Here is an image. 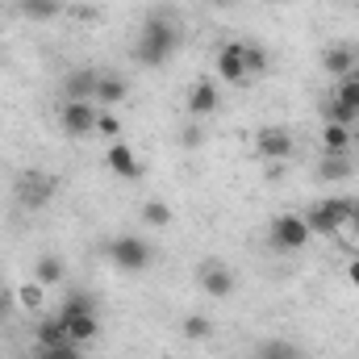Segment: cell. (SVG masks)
<instances>
[{
  "label": "cell",
  "mask_w": 359,
  "mask_h": 359,
  "mask_svg": "<svg viewBox=\"0 0 359 359\" xmlns=\"http://www.w3.org/2000/svg\"><path fill=\"white\" fill-rule=\"evenodd\" d=\"M334 100H343L347 109H355V113H359V72H351V76H343V80H339Z\"/></svg>",
  "instance_id": "27"
},
{
  "label": "cell",
  "mask_w": 359,
  "mask_h": 359,
  "mask_svg": "<svg viewBox=\"0 0 359 359\" xmlns=\"http://www.w3.org/2000/svg\"><path fill=\"white\" fill-rule=\"evenodd\" d=\"M213 67H217V80H222V84H234V88L251 84V76H247V59H243V42H222Z\"/></svg>",
  "instance_id": "9"
},
{
  "label": "cell",
  "mask_w": 359,
  "mask_h": 359,
  "mask_svg": "<svg viewBox=\"0 0 359 359\" xmlns=\"http://www.w3.org/2000/svg\"><path fill=\"white\" fill-rule=\"evenodd\" d=\"M17 13L25 21H55L63 13V0H17Z\"/></svg>",
  "instance_id": "18"
},
{
  "label": "cell",
  "mask_w": 359,
  "mask_h": 359,
  "mask_svg": "<svg viewBox=\"0 0 359 359\" xmlns=\"http://www.w3.org/2000/svg\"><path fill=\"white\" fill-rule=\"evenodd\" d=\"M142 222H147V226H155V230L172 226V205H168V201H159V196L142 201Z\"/></svg>",
  "instance_id": "21"
},
{
  "label": "cell",
  "mask_w": 359,
  "mask_h": 359,
  "mask_svg": "<svg viewBox=\"0 0 359 359\" xmlns=\"http://www.w3.org/2000/svg\"><path fill=\"white\" fill-rule=\"evenodd\" d=\"M243 59H247V76H251V80H259L271 67V55H268L264 42H243Z\"/></svg>",
  "instance_id": "20"
},
{
  "label": "cell",
  "mask_w": 359,
  "mask_h": 359,
  "mask_svg": "<svg viewBox=\"0 0 359 359\" xmlns=\"http://www.w3.org/2000/svg\"><path fill=\"white\" fill-rule=\"evenodd\" d=\"M96 84H100L96 67H76L63 76V100H92L96 104Z\"/></svg>",
  "instance_id": "13"
},
{
  "label": "cell",
  "mask_w": 359,
  "mask_h": 359,
  "mask_svg": "<svg viewBox=\"0 0 359 359\" xmlns=\"http://www.w3.org/2000/svg\"><path fill=\"white\" fill-rule=\"evenodd\" d=\"M355 209H359L355 196H326V201H318L313 209H305V226H309V234L334 238L339 230H347V222H351Z\"/></svg>",
  "instance_id": "2"
},
{
  "label": "cell",
  "mask_w": 359,
  "mask_h": 359,
  "mask_svg": "<svg viewBox=\"0 0 359 359\" xmlns=\"http://www.w3.org/2000/svg\"><path fill=\"white\" fill-rule=\"evenodd\" d=\"M109 259H113V268L117 271H147L155 264V251H151V243L147 238H138V234H117L113 243H109Z\"/></svg>",
  "instance_id": "5"
},
{
  "label": "cell",
  "mask_w": 359,
  "mask_h": 359,
  "mask_svg": "<svg viewBox=\"0 0 359 359\" xmlns=\"http://www.w3.org/2000/svg\"><path fill=\"white\" fill-rule=\"evenodd\" d=\"M38 359H84L80 343H59V347H38Z\"/></svg>",
  "instance_id": "29"
},
{
  "label": "cell",
  "mask_w": 359,
  "mask_h": 359,
  "mask_svg": "<svg viewBox=\"0 0 359 359\" xmlns=\"http://www.w3.org/2000/svg\"><path fill=\"white\" fill-rule=\"evenodd\" d=\"M180 334H184V339H209V334H213V318H205V313H188V318L180 322Z\"/></svg>",
  "instance_id": "25"
},
{
  "label": "cell",
  "mask_w": 359,
  "mask_h": 359,
  "mask_svg": "<svg viewBox=\"0 0 359 359\" xmlns=\"http://www.w3.org/2000/svg\"><path fill=\"white\" fill-rule=\"evenodd\" d=\"M322 72H326L330 80H343V76L359 72V46L355 42H330V46L322 50Z\"/></svg>",
  "instance_id": "10"
},
{
  "label": "cell",
  "mask_w": 359,
  "mask_h": 359,
  "mask_svg": "<svg viewBox=\"0 0 359 359\" xmlns=\"http://www.w3.org/2000/svg\"><path fill=\"white\" fill-rule=\"evenodd\" d=\"M34 280L46 284V288H50V284H63V280H67V264H63L55 251H46V255H38V264H34Z\"/></svg>",
  "instance_id": "16"
},
{
  "label": "cell",
  "mask_w": 359,
  "mask_h": 359,
  "mask_svg": "<svg viewBox=\"0 0 359 359\" xmlns=\"http://www.w3.org/2000/svg\"><path fill=\"white\" fill-rule=\"evenodd\" d=\"M201 142H205V121L188 117V121L180 126V147H184V151H196Z\"/></svg>",
  "instance_id": "28"
},
{
  "label": "cell",
  "mask_w": 359,
  "mask_h": 359,
  "mask_svg": "<svg viewBox=\"0 0 359 359\" xmlns=\"http://www.w3.org/2000/svg\"><path fill=\"white\" fill-rule=\"evenodd\" d=\"M196 280H201V292L213 297V301H226L234 292V271L226 268L222 259H205L201 271H196Z\"/></svg>",
  "instance_id": "11"
},
{
  "label": "cell",
  "mask_w": 359,
  "mask_h": 359,
  "mask_svg": "<svg viewBox=\"0 0 359 359\" xmlns=\"http://www.w3.org/2000/svg\"><path fill=\"white\" fill-rule=\"evenodd\" d=\"M55 192H59V180L50 176V172H21V176L13 180V201L21 209H29V213L46 209L55 201Z\"/></svg>",
  "instance_id": "4"
},
{
  "label": "cell",
  "mask_w": 359,
  "mask_h": 359,
  "mask_svg": "<svg viewBox=\"0 0 359 359\" xmlns=\"http://www.w3.org/2000/svg\"><path fill=\"white\" fill-rule=\"evenodd\" d=\"M17 301H21L29 313H42V305H46V284H38V280H25V284L17 288Z\"/></svg>",
  "instance_id": "22"
},
{
  "label": "cell",
  "mask_w": 359,
  "mask_h": 359,
  "mask_svg": "<svg viewBox=\"0 0 359 359\" xmlns=\"http://www.w3.org/2000/svg\"><path fill=\"white\" fill-rule=\"evenodd\" d=\"M34 339H38V347L72 343V339H67V326H63V318H59V313H55V318H42V322H38V330H34Z\"/></svg>",
  "instance_id": "19"
},
{
  "label": "cell",
  "mask_w": 359,
  "mask_h": 359,
  "mask_svg": "<svg viewBox=\"0 0 359 359\" xmlns=\"http://www.w3.org/2000/svg\"><path fill=\"white\" fill-rule=\"evenodd\" d=\"M180 42H184V29H180L176 21L168 17V13H151L147 21H142V29H138V42H134V59L142 63V67H163L172 55L180 50Z\"/></svg>",
  "instance_id": "1"
},
{
  "label": "cell",
  "mask_w": 359,
  "mask_h": 359,
  "mask_svg": "<svg viewBox=\"0 0 359 359\" xmlns=\"http://www.w3.org/2000/svg\"><path fill=\"white\" fill-rule=\"evenodd\" d=\"M55 313H96V297L84 292V288H76V292L63 297V305H59Z\"/></svg>",
  "instance_id": "23"
},
{
  "label": "cell",
  "mask_w": 359,
  "mask_h": 359,
  "mask_svg": "<svg viewBox=\"0 0 359 359\" xmlns=\"http://www.w3.org/2000/svg\"><path fill=\"white\" fill-rule=\"evenodd\" d=\"M351 172H355L351 155H326L322 159V180H347Z\"/></svg>",
  "instance_id": "26"
},
{
  "label": "cell",
  "mask_w": 359,
  "mask_h": 359,
  "mask_svg": "<svg viewBox=\"0 0 359 359\" xmlns=\"http://www.w3.org/2000/svg\"><path fill=\"white\" fill-rule=\"evenodd\" d=\"M217 113H222V88H217L213 76H201V80L188 88V117L209 121V117H217Z\"/></svg>",
  "instance_id": "8"
},
{
  "label": "cell",
  "mask_w": 359,
  "mask_h": 359,
  "mask_svg": "<svg viewBox=\"0 0 359 359\" xmlns=\"http://www.w3.org/2000/svg\"><path fill=\"white\" fill-rule=\"evenodd\" d=\"M309 226H305V213H276L268 226V247L276 255H301L309 247Z\"/></svg>",
  "instance_id": "3"
},
{
  "label": "cell",
  "mask_w": 359,
  "mask_h": 359,
  "mask_svg": "<svg viewBox=\"0 0 359 359\" xmlns=\"http://www.w3.org/2000/svg\"><path fill=\"white\" fill-rule=\"evenodd\" d=\"M351 151H359V121L351 126Z\"/></svg>",
  "instance_id": "33"
},
{
  "label": "cell",
  "mask_w": 359,
  "mask_h": 359,
  "mask_svg": "<svg viewBox=\"0 0 359 359\" xmlns=\"http://www.w3.org/2000/svg\"><path fill=\"white\" fill-rule=\"evenodd\" d=\"M213 4H234V0H213Z\"/></svg>",
  "instance_id": "34"
},
{
  "label": "cell",
  "mask_w": 359,
  "mask_h": 359,
  "mask_svg": "<svg viewBox=\"0 0 359 359\" xmlns=\"http://www.w3.org/2000/svg\"><path fill=\"white\" fill-rule=\"evenodd\" d=\"M292 151H297V138H292V130H284V126H264V130L255 134V155L268 159V163H288Z\"/></svg>",
  "instance_id": "7"
},
{
  "label": "cell",
  "mask_w": 359,
  "mask_h": 359,
  "mask_svg": "<svg viewBox=\"0 0 359 359\" xmlns=\"http://www.w3.org/2000/svg\"><path fill=\"white\" fill-rule=\"evenodd\" d=\"M96 113H100V104H92V100H63L59 126L67 138H88V134H96Z\"/></svg>",
  "instance_id": "6"
},
{
  "label": "cell",
  "mask_w": 359,
  "mask_h": 359,
  "mask_svg": "<svg viewBox=\"0 0 359 359\" xmlns=\"http://www.w3.org/2000/svg\"><path fill=\"white\" fill-rule=\"evenodd\" d=\"M322 151H326V155H351V126L326 121V130H322Z\"/></svg>",
  "instance_id": "17"
},
{
  "label": "cell",
  "mask_w": 359,
  "mask_h": 359,
  "mask_svg": "<svg viewBox=\"0 0 359 359\" xmlns=\"http://www.w3.org/2000/svg\"><path fill=\"white\" fill-rule=\"evenodd\" d=\"M59 318H63V326H67V339L80 343V347H88L92 339L100 334V318H96V313H59Z\"/></svg>",
  "instance_id": "15"
},
{
  "label": "cell",
  "mask_w": 359,
  "mask_h": 359,
  "mask_svg": "<svg viewBox=\"0 0 359 359\" xmlns=\"http://www.w3.org/2000/svg\"><path fill=\"white\" fill-rule=\"evenodd\" d=\"M259 359H301V355H297V347H292V343L271 339V343H264V347H259Z\"/></svg>",
  "instance_id": "30"
},
{
  "label": "cell",
  "mask_w": 359,
  "mask_h": 359,
  "mask_svg": "<svg viewBox=\"0 0 359 359\" xmlns=\"http://www.w3.org/2000/svg\"><path fill=\"white\" fill-rule=\"evenodd\" d=\"M347 226H351V234H355V238H359V209H355V213H351V222H347Z\"/></svg>",
  "instance_id": "32"
},
{
  "label": "cell",
  "mask_w": 359,
  "mask_h": 359,
  "mask_svg": "<svg viewBox=\"0 0 359 359\" xmlns=\"http://www.w3.org/2000/svg\"><path fill=\"white\" fill-rule=\"evenodd\" d=\"M96 134H100L104 142H117V138H121V117H117V109H100V113H96Z\"/></svg>",
  "instance_id": "24"
},
{
  "label": "cell",
  "mask_w": 359,
  "mask_h": 359,
  "mask_svg": "<svg viewBox=\"0 0 359 359\" xmlns=\"http://www.w3.org/2000/svg\"><path fill=\"white\" fill-rule=\"evenodd\" d=\"M126 96H130V80L126 76L100 72V84H96V104L100 109H117V104H126Z\"/></svg>",
  "instance_id": "14"
},
{
  "label": "cell",
  "mask_w": 359,
  "mask_h": 359,
  "mask_svg": "<svg viewBox=\"0 0 359 359\" xmlns=\"http://www.w3.org/2000/svg\"><path fill=\"white\" fill-rule=\"evenodd\" d=\"M104 168H109L117 180H130V184L142 180V163H138V155H134L130 142H121V138L104 147Z\"/></svg>",
  "instance_id": "12"
},
{
  "label": "cell",
  "mask_w": 359,
  "mask_h": 359,
  "mask_svg": "<svg viewBox=\"0 0 359 359\" xmlns=\"http://www.w3.org/2000/svg\"><path fill=\"white\" fill-rule=\"evenodd\" d=\"M347 284L359 288V255H355V259H347Z\"/></svg>",
  "instance_id": "31"
}]
</instances>
